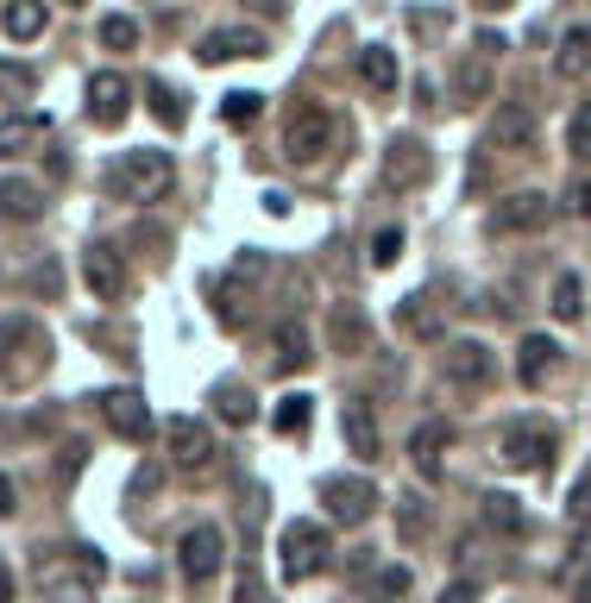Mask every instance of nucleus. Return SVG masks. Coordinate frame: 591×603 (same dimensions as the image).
<instances>
[{
	"label": "nucleus",
	"mask_w": 591,
	"mask_h": 603,
	"mask_svg": "<svg viewBox=\"0 0 591 603\" xmlns=\"http://www.w3.org/2000/svg\"><path fill=\"white\" fill-rule=\"evenodd\" d=\"M491 346H478V340H447V352H440V371H447V384L459 389H485L491 384Z\"/></svg>",
	"instance_id": "obj_10"
},
{
	"label": "nucleus",
	"mask_w": 591,
	"mask_h": 603,
	"mask_svg": "<svg viewBox=\"0 0 591 603\" xmlns=\"http://www.w3.org/2000/svg\"><path fill=\"white\" fill-rule=\"evenodd\" d=\"M13 509H20V490H13V478H7V471H0V516H13Z\"/></svg>",
	"instance_id": "obj_44"
},
{
	"label": "nucleus",
	"mask_w": 591,
	"mask_h": 603,
	"mask_svg": "<svg viewBox=\"0 0 591 603\" xmlns=\"http://www.w3.org/2000/svg\"><path fill=\"white\" fill-rule=\"evenodd\" d=\"M454 447V428L447 422H422V428L409 434V459L422 478H440V453Z\"/></svg>",
	"instance_id": "obj_20"
},
{
	"label": "nucleus",
	"mask_w": 591,
	"mask_h": 603,
	"mask_svg": "<svg viewBox=\"0 0 591 603\" xmlns=\"http://www.w3.org/2000/svg\"><path fill=\"white\" fill-rule=\"evenodd\" d=\"M572 522H591V478H579V490H572Z\"/></svg>",
	"instance_id": "obj_43"
},
{
	"label": "nucleus",
	"mask_w": 591,
	"mask_h": 603,
	"mask_svg": "<svg viewBox=\"0 0 591 603\" xmlns=\"http://www.w3.org/2000/svg\"><path fill=\"white\" fill-rule=\"evenodd\" d=\"M334 340H340V346H346V352H365V321H359V314H346V309H340V321H334Z\"/></svg>",
	"instance_id": "obj_39"
},
{
	"label": "nucleus",
	"mask_w": 591,
	"mask_h": 603,
	"mask_svg": "<svg viewBox=\"0 0 591 603\" xmlns=\"http://www.w3.org/2000/svg\"><path fill=\"white\" fill-rule=\"evenodd\" d=\"M396 522H403L409 541H422V534H428V503H422V497H396Z\"/></svg>",
	"instance_id": "obj_36"
},
{
	"label": "nucleus",
	"mask_w": 591,
	"mask_h": 603,
	"mask_svg": "<svg viewBox=\"0 0 591 603\" xmlns=\"http://www.w3.org/2000/svg\"><path fill=\"white\" fill-rule=\"evenodd\" d=\"M309 422H315V396H302V389H290V396L277 403V415H271L277 434H309Z\"/></svg>",
	"instance_id": "obj_27"
},
{
	"label": "nucleus",
	"mask_w": 591,
	"mask_h": 603,
	"mask_svg": "<svg viewBox=\"0 0 591 603\" xmlns=\"http://www.w3.org/2000/svg\"><path fill=\"white\" fill-rule=\"evenodd\" d=\"M220 560H227V534H220L215 522H196L177 534V565L189 584H208L220 572Z\"/></svg>",
	"instance_id": "obj_4"
},
{
	"label": "nucleus",
	"mask_w": 591,
	"mask_h": 603,
	"mask_svg": "<svg viewBox=\"0 0 591 603\" xmlns=\"http://www.w3.org/2000/svg\"><path fill=\"white\" fill-rule=\"evenodd\" d=\"M101 44H107V51H133V44H138V25L126 20V13H107V20H101Z\"/></svg>",
	"instance_id": "obj_34"
},
{
	"label": "nucleus",
	"mask_w": 591,
	"mask_h": 603,
	"mask_svg": "<svg viewBox=\"0 0 591 603\" xmlns=\"http://www.w3.org/2000/svg\"><path fill=\"white\" fill-rule=\"evenodd\" d=\"M126 107H133V82L114 76V70H95V76H89V119H95V126H120Z\"/></svg>",
	"instance_id": "obj_13"
},
{
	"label": "nucleus",
	"mask_w": 591,
	"mask_h": 603,
	"mask_svg": "<svg viewBox=\"0 0 591 603\" xmlns=\"http://www.w3.org/2000/svg\"><path fill=\"white\" fill-rule=\"evenodd\" d=\"M403 328H409V333H434V314H428V295H409V302H403Z\"/></svg>",
	"instance_id": "obj_40"
},
{
	"label": "nucleus",
	"mask_w": 591,
	"mask_h": 603,
	"mask_svg": "<svg viewBox=\"0 0 591 603\" xmlns=\"http://www.w3.org/2000/svg\"><path fill=\"white\" fill-rule=\"evenodd\" d=\"M177 189V164L164 152H120L107 170V195L114 201H164Z\"/></svg>",
	"instance_id": "obj_1"
},
{
	"label": "nucleus",
	"mask_w": 591,
	"mask_h": 603,
	"mask_svg": "<svg viewBox=\"0 0 591 603\" xmlns=\"http://www.w3.org/2000/svg\"><path fill=\"white\" fill-rule=\"evenodd\" d=\"M0 215L7 220H39L44 215V189L39 183H25V176H7V183H0Z\"/></svg>",
	"instance_id": "obj_23"
},
{
	"label": "nucleus",
	"mask_w": 591,
	"mask_h": 603,
	"mask_svg": "<svg viewBox=\"0 0 591 603\" xmlns=\"http://www.w3.org/2000/svg\"><path fill=\"white\" fill-rule=\"evenodd\" d=\"M321 503H328L334 522L359 528V522L377 516V490H372V478H328V485H321Z\"/></svg>",
	"instance_id": "obj_7"
},
{
	"label": "nucleus",
	"mask_w": 591,
	"mask_h": 603,
	"mask_svg": "<svg viewBox=\"0 0 591 603\" xmlns=\"http://www.w3.org/2000/svg\"><path fill=\"white\" fill-rule=\"evenodd\" d=\"M434 170V157L422 138H391V157H384V176H391V189H422Z\"/></svg>",
	"instance_id": "obj_16"
},
{
	"label": "nucleus",
	"mask_w": 591,
	"mask_h": 603,
	"mask_svg": "<svg viewBox=\"0 0 591 603\" xmlns=\"http://www.w3.org/2000/svg\"><path fill=\"white\" fill-rule=\"evenodd\" d=\"M359 82H365L372 95H396V82H403V63H396L391 44H365V51H359Z\"/></svg>",
	"instance_id": "obj_19"
},
{
	"label": "nucleus",
	"mask_w": 591,
	"mask_h": 603,
	"mask_svg": "<svg viewBox=\"0 0 591 603\" xmlns=\"http://www.w3.org/2000/svg\"><path fill=\"white\" fill-rule=\"evenodd\" d=\"M567 152L572 157H591V101L572 114V126H567Z\"/></svg>",
	"instance_id": "obj_37"
},
{
	"label": "nucleus",
	"mask_w": 591,
	"mask_h": 603,
	"mask_svg": "<svg viewBox=\"0 0 591 603\" xmlns=\"http://www.w3.org/2000/svg\"><path fill=\"white\" fill-rule=\"evenodd\" d=\"M478 7H491V13H504V7H510V0H478Z\"/></svg>",
	"instance_id": "obj_48"
},
{
	"label": "nucleus",
	"mask_w": 591,
	"mask_h": 603,
	"mask_svg": "<svg viewBox=\"0 0 591 603\" xmlns=\"http://www.w3.org/2000/svg\"><path fill=\"white\" fill-rule=\"evenodd\" d=\"M44 365H51L44 328L32 314H7V321H0V377H7V384H25V377L44 371Z\"/></svg>",
	"instance_id": "obj_3"
},
{
	"label": "nucleus",
	"mask_w": 591,
	"mask_h": 603,
	"mask_svg": "<svg viewBox=\"0 0 591 603\" xmlns=\"http://www.w3.org/2000/svg\"><path fill=\"white\" fill-rule=\"evenodd\" d=\"M504 459L516 471H541L553 459V428L548 422H510L504 428Z\"/></svg>",
	"instance_id": "obj_9"
},
{
	"label": "nucleus",
	"mask_w": 591,
	"mask_h": 603,
	"mask_svg": "<svg viewBox=\"0 0 591 603\" xmlns=\"http://www.w3.org/2000/svg\"><path fill=\"white\" fill-rule=\"evenodd\" d=\"M234 603H258V584H252V579H239V597H234Z\"/></svg>",
	"instance_id": "obj_47"
},
{
	"label": "nucleus",
	"mask_w": 591,
	"mask_h": 603,
	"mask_svg": "<svg viewBox=\"0 0 591 603\" xmlns=\"http://www.w3.org/2000/svg\"><path fill=\"white\" fill-rule=\"evenodd\" d=\"M567 208H572L579 220H591V183H585V176H579V183L567 189Z\"/></svg>",
	"instance_id": "obj_41"
},
{
	"label": "nucleus",
	"mask_w": 591,
	"mask_h": 603,
	"mask_svg": "<svg viewBox=\"0 0 591 603\" xmlns=\"http://www.w3.org/2000/svg\"><path fill=\"white\" fill-rule=\"evenodd\" d=\"M101 422L120 434V440H145L152 434V409H145V396L138 389H101Z\"/></svg>",
	"instance_id": "obj_11"
},
{
	"label": "nucleus",
	"mask_w": 591,
	"mask_h": 603,
	"mask_svg": "<svg viewBox=\"0 0 591 603\" xmlns=\"http://www.w3.org/2000/svg\"><path fill=\"white\" fill-rule=\"evenodd\" d=\"M258 114H265V95H252V89H234V95H220V119H227V126H252Z\"/></svg>",
	"instance_id": "obj_29"
},
{
	"label": "nucleus",
	"mask_w": 591,
	"mask_h": 603,
	"mask_svg": "<svg viewBox=\"0 0 591 603\" xmlns=\"http://www.w3.org/2000/svg\"><path fill=\"white\" fill-rule=\"evenodd\" d=\"M271 358H277V371H302L309 358H315V346H309V333L302 328H277L271 333Z\"/></svg>",
	"instance_id": "obj_25"
},
{
	"label": "nucleus",
	"mask_w": 591,
	"mask_h": 603,
	"mask_svg": "<svg viewBox=\"0 0 591 603\" xmlns=\"http://www.w3.org/2000/svg\"><path fill=\"white\" fill-rule=\"evenodd\" d=\"M409 565H377L372 572V603H396V597H409Z\"/></svg>",
	"instance_id": "obj_28"
},
{
	"label": "nucleus",
	"mask_w": 591,
	"mask_h": 603,
	"mask_svg": "<svg viewBox=\"0 0 591 603\" xmlns=\"http://www.w3.org/2000/svg\"><path fill=\"white\" fill-rule=\"evenodd\" d=\"M0 25H7L13 44L44 39V0H7V7H0Z\"/></svg>",
	"instance_id": "obj_22"
},
{
	"label": "nucleus",
	"mask_w": 591,
	"mask_h": 603,
	"mask_svg": "<svg viewBox=\"0 0 591 603\" xmlns=\"http://www.w3.org/2000/svg\"><path fill=\"white\" fill-rule=\"evenodd\" d=\"M215 415H220V422H234V428H246V422L258 415L252 389H246V384H215Z\"/></svg>",
	"instance_id": "obj_26"
},
{
	"label": "nucleus",
	"mask_w": 591,
	"mask_h": 603,
	"mask_svg": "<svg viewBox=\"0 0 591 603\" xmlns=\"http://www.w3.org/2000/svg\"><path fill=\"white\" fill-rule=\"evenodd\" d=\"M0 603H13V565L0 560Z\"/></svg>",
	"instance_id": "obj_46"
},
{
	"label": "nucleus",
	"mask_w": 591,
	"mask_h": 603,
	"mask_svg": "<svg viewBox=\"0 0 591 603\" xmlns=\"http://www.w3.org/2000/svg\"><path fill=\"white\" fill-rule=\"evenodd\" d=\"M440 603H478V584L473 579H454L447 591H440Z\"/></svg>",
	"instance_id": "obj_42"
},
{
	"label": "nucleus",
	"mask_w": 591,
	"mask_h": 603,
	"mask_svg": "<svg viewBox=\"0 0 591 603\" xmlns=\"http://www.w3.org/2000/svg\"><path fill=\"white\" fill-rule=\"evenodd\" d=\"M553 340L548 333H529V340H522V352H516V377H522V389H541L548 384V371H553Z\"/></svg>",
	"instance_id": "obj_21"
},
{
	"label": "nucleus",
	"mask_w": 591,
	"mask_h": 603,
	"mask_svg": "<svg viewBox=\"0 0 591 603\" xmlns=\"http://www.w3.org/2000/svg\"><path fill=\"white\" fill-rule=\"evenodd\" d=\"M491 95V70H485V63H466V70H459V107H473V101H485Z\"/></svg>",
	"instance_id": "obj_35"
},
{
	"label": "nucleus",
	"mask_w": 591,
	"mask_h": 603,
	"mask_svg": "<svg viewBox=\"0 0 591 603\" xmlns=\"http://www.w3.org/2000/svg\"><path fill=\"white\" fill-rule=\"evenodd\" d=\"M164 440H170V459H177L183 471H215L220 447H215V428H208V422L170 415V422H164Z\"/></svg>",
	"instance_id": "obj_6"
},
{
	"label": "nucleus",
	"mask_w": 591,
	"mask_h": 603,
	"mask_svg": "<svg viewBox=\"0 0 591 603\" xmlns=\"http://www.w3.org/2000/svg\"><path fill=\"white\" fill-rule=\"evenodd\" d=\"M396 258H403V233H396V227H384V233L372 239V264H377V271H391Z\"/></svg>",
	"instance_id": "obj_38"
},
{
	"label": "nucleus",
	"mask_w": 591,
	"mask_h": 603,
	"mask_svg": "<svg viewBox=\"0 0 591 603\" xmlns=\"http://www.w3.org/2000/svg\"><path fill=\"white\" fill-rule=\"evenodd\" d=\"M328 553H334V534H328V522H315V516H296V522H283V534H277V572L290 584L315 579L321 565H328Z\"/></svg>",
	"instance_id": "obj_2"
},
{
	"label": "nucleus",
	"mask_w": 591,
	"mask_h": 603,
	"mask_svg": "<svg viewBox=\"0 0 591 603\" xmlns=\"http://www.w3.org/2000/svg\"><path fill=\"white\" fill-rule=\"evenodd\" d=\"M553 70H560L567 82L591 76V25H572L567 39H560V58H553Z\"/></svg>",
	"instance_id": "obj_24"
},
{
	"label": "nucleus",
	"mask_w": 591,
	"mask_h": 603,
	"mask_svg": "<svg viewBox=\"0 0 591 603\" xmlns=\"http://www.w3.org/2000/svg\"><path fill=\"white\" fill-rule=\"evenodd\" d=\"M32 89H39V76H32L25 63L0 58V101H32Z\"/></svg>",
	"instance_id": "obj_31"
},
{
	"label": "nucleus",
	"mask_w": 591,
	"mask_h": 603,
	"mask_svg": "<svg viewBox=\"0 0 591 603\" xmlns=\"http://www.w3.org/2000/svg\"><path fill=\"white\" fill-rule=\"evenodd\" d=\"M491 145H497V152H516V157H522V152L535 145V114L522 107V101H504V107H497Z\"/></svg>",
	"instance_id": "obj_18"
},
{
	"label": "nucleus",
	"mask_w": 591,
	"mask_h": 603,
	"mask_svg": "<svg viewBox=\"0 0 591 603\" xmlns=\"http://www.w3.org/2000/svg\"><path fill=\"white\" fill-rule=\"evenodd\" d=\"M485 516H491V528H504V534H522V509H516V497H504V490L485 497Z\"/></svg>",
	"instance_id": "obj_33"
},
{
	"label": "nucleus",
	"mask_w": 591,
	"mask_h": 603,
	"mask_svg": "<svg viewBox=\"0 0 591 603\" xmlns=\"http://www.w3.org/2000/svg\"><path fill=\"white\" fill-rule=\"evenodd\" d=\"M82 283H89V290H95V302H120V295H126V264H120V252L114 246H89V252H82Z\"/></svg>",
	"instance_id": "obj_14"
},
{
	"label": "nucleus",
	"mask_w": 591,
	"mask_h": 603,
	"mask_svg": "<svg viewBox=\"0 0 591 603\" xmlns=\"http://www.w3.org/2000/svg\"><path fill=\"white\" fill-rule=\"evenodd\" d=\"M340 440H346V453H353L359 466L384 459V434H377V415H372V403H365V396L340 403Z\"/></svg>",
	"instance_id": "obj_8"
},
{
	"label": "nucleus",
	"mask_w": 591,
	"mask_h": 603,
	"mask_svg": "<svg viewBox=\"0 0 591 603\" xmlns=\"http://www.w3.org/2000/svg\"><path fill=\"white\" fill-rule=\"evenodd\" d=\"M271 44H265V32L258 25H227V32H208V39L196 44L201 63H227V58H265Z\"/></svg>",
	"instance_id": "obj_15"
},
{
	"label": "nucleus",
	"mask_w": 591,
	"mask_h": 603,
	"mask_svg": "<svg viewBox=\"0 0 591 603\" xmlns=\"http://www.w3.org/2000/svg\"><path fill=\"white\" fill-rule=\"evenodd\" d=\"M246 7H252L258 20H283V0H246Z\"/></svg>",
	"instance_id": "obj_45"
},
{
	"label": "nucleus",
	"mask_w": 591,
	"mask_h": 603,
	"mask_svg": "<svg viewBox=\"0 0 591 603\" xmlns=\"http://www.w3.org/2000/svg\"><path fill=\"white\" fill-rule=\"evenodd\" d=\"M283 152L296 157V164H321V157L334 152V114L328 107H296L290 114V133H283Z\"/></svg>",
	"instance_id": "obj_5"
},
{
	"label": "nucleus",
	"mask_w": 591,
	"mask_h": 603,
	"mask_svg": "<svg viewBox=\"0 0 591 603\" xmlns=\"http://www.w3.org/2000/svg\"><path fill=\"white\" fill-rule=\"evenodd\" d=\"M553 314H560V321H579V314H585V283L572 271H560V283H553Z\"/></svg>",
	"instance_id": "obj_30"
},
{
	"label": "nucleus",
	"mask_w": 591,
	"mask_h": 603,
	"mask_svg": "<svg viewBox=\"0 0 591 603\" xmlns=\"http://www.w3.org/2000/svg\"><path fill=\"white\" fill-rule=\"evenodd\" d=\"M44 138H51V119H44V114H13V119H0V164L32 157Z\"/></svg>",
	"instance_id": "obj_17"
},
{
	"label": "nucleus",
	"mask_w": 591,
	"mask_h": 603,
	"mask_svg": "<svg viewBox=\"0 0 591 603\" xmlns=\"http://www.w3.org/2000/svg\"><path fill=\"white\" fill-rule=\"evenodd\" d=\"M145 95H152V114H158L164 126H183V95L170 82H145Z\"/></svg>",
	"instance_id": "obj_32"
},
{
	"label": "nucleus",
	"mask_w": 591,
	"mask_h": 603,
	"mask_svg": "<svg viewBox=\"0 0 591 603\" xmlns=\"http://www.w3.org/2000/svg\"><path fill=\"white\" fill-rule=\"evenodd\" d=\"M548 220H553V201L541 189H522V195H510V201H497L491 208L497 233H541Z\"/></svg>",
	"instance_id": "obj_12"
}]
</instances>
